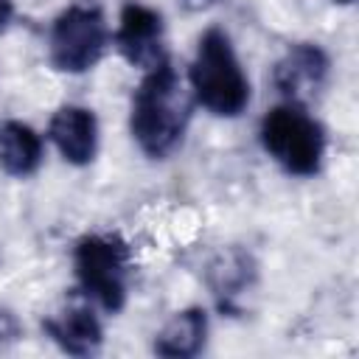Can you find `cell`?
I'll list each match as a JSON object with an SVG mask.
<instances>
[{
	"label": "cell",
	"mask_w": 359,
	"mask_h": 359,
	"mask_svg": "<svg viewBox=\"0 0 359 359\" xmlns=\"http://www.w3.org/2000/svg\"><path fill=\"white\" fill-rule=\"evenodd\" d=\"M194 95L171 59L146 70L129 107V132L137 149L151 160L168 157L185 137Z\"/></svg>",
	"instance_id": "cell-1"
},
{
	"label": "cell",
	"mask_w": 359,
	"mask_h": 359,
	"mask_svg": "<svg viewBox=\"0 0 359 359\" xmlns=\"http://www.w3.org/2000/svg\"><path fill=\"white\" fill-rule=\"evenodd\" d=\"M334 3H339V6H351L353 0H334Z\"/></svg>",
	"instance_id": "cell-15"
},
{
	"label": "cell",
	"mask_w": 359,
	"mask_h": 359,
	"mask_svg": "<svg viewBox=\"0 0 359 359\" xmlns=\"http://www.w3.org/2000/svg\"><path fill=\"white\" fill-rule=\"evenodd\" d=\"M42 331L70 356H90L104 342V328L90 306H67L56 317L42 320Z\"/></svg>",
	"instance_id": "cell-9"
},
{
	"label": "cell",
	"mask_w": 359,
	"mask_h": 359,
	"mask_svg": "<svg viewBox=\"0 0 359 359\" xmlns=\"http://www.w3.org/2000/svg\"><path fill=\"white\" fill-rule=\"evenodd\" d=\"M208 311L202 306H188L177 311L154 337V353L165 359H191L205 348Z\"/></svg>",
	"instance_id": "cell-10"
},
{
	"label": "cell",
	"mask_w": 359,
	"mask_h": 359,
	"mask_svg": "<svg viewBox=\"0 0 359 359\" xmlns=\"http://www.w3.org/2000/svg\"><path fill=\"white\" fill-rule=\"evenodd\" d=\"M45 157V143L39 132L22 121H6L0 126V168L8 177L25 180L36 174Z\"/></svg>",
	"instance_id": "cell-11"
},
{
	"label": "cell",
	"mask_w": 359,
	"mask_h": 359,
	"mask_svg": "<svg viewBox=\"0 0 359 359\" xmlns=\"http://www.w3.org/2000/svg\"><path fill=\"white\" fill-rule=\"evenodd\" d=\"M118 53L137 70H151L168 59L165 53V28L160 11L143 3H126L118 17V28L112 34Z\"/></svg>",
	"instance_id": "cell-6"
},
{
	"label": "cell",
	"mask_w": 359,
	"mask_h": 359,
	"mask_svg": "<svg viewBox=\"0 0 359 359\" xmlns=\"http://www.w3.org/2000/svg\"><path fill=\"white\" fill-rule=\"evenodd\" d=\"M109 45L107 17L93 3H73L56 14L48 31V59L59 73L93 70Z\"/></svg>",
	"instance_id": "cell-5"
},
{
	"label": "cell",
	"mask_w": 359,
	"mask_h": 359,
	"mask_svg": "<svg viewBox=\"0 0 359 359\" xmlns=\"http://www.w3.org/2000/svg\"><path fill=\"white\" fill-rule=\"evenodd\" d=\"M188 84L196 104L210 115L236 118L250 104V79L236 56V48L222 28H208L188 67Z\"/></svg>",
	"instance_id": "cell-2"
},
{
	"label": "cell",
	"mask_w": 359,
	"mask_h": 359,
	"mask_svg": "<svg viewBox=\"0 0 359 359\" xmlns=\"http://www.w3.org/2000/svg\"><path fill=\"white\" fill-rule=\"evenodd\" d=\"M48 137L70 165H87L98 151V121L95 112L81 104H65L50 115Z\"/></svg>",
	"instance_id": "cell-8"
},
{
	"label": "cell",
	"mask_w": 359,
	"mask_h": 359,
	"mask_svg": "<svg viewBox=\"0 0 359 359\" xmlns=\"http://www.w3.org/2000/svg\"><path fill=\"white\" fill-rule=\"evenodd\" d=\"M17 337H20V323H17V317H14L8 309L0 306V342H11V339H17Z\"/></svg>",
	"instance_id": "cell-12"
},
{
	"label": "cell",
	"mask_w": 359,
	"mask_h": 359,
	"mask_svg": "<svg viewBox=\"0 0 359 359\" xmlns=\"http://www.w3.org/2000/svg\"><path fill=\"white\" fill-rule=\"evenodd\" d=\"M261 146L266 154L294 177H314L325 154V132L303 104L283 101L261 118Z\"/></svg>",
	"instance_id": "cell-4"
},
{
	"label": "cell",
	"mask_w": 359,
	"mask_h": 359,
	"mask_svg": "<svg viewBox=\"0 0 359 359\" xmlns=\"http://www.w3.org/2000/svg\"><path fill=\"white\" fill-rule=\"evenodd\" d=\"M328 67H331V59L320 45L297 42L283 53V59H278L272 70V84L286 101L306 104L325 84Z\"/></svg>",
	"instance_id": "cell-7"
},
{
	"label": "cell",
	"mask_w": 359,
	"mask_h": 359,
	"mask_svg": "<svg viewBox=\"0 0 359 359\" xmlns=\"http://www.w3.org/2000/svg\"><path fill=\"white\" fill-rule=\"evenodd\" d=\"M14 20V3L11 0H0V31H6Z\"/></svg>",
	"instance_id": "cell-13"
},
{
	"label": "cell",
	"mask_w": 359,
	"mask_h": 359,
	"mask_svg": "<svg viewBox=\"0 0 359 359\" xmlns=\"http://www.w3.org/2000/svg\"><path fill=\"white\" fill-rule=\"evenodd\" d=\"M73 272L84 297L115 314L129 292V244L118 233H87L73 244Z\"/></svg>",
	"instance_id": "cell-3"
},
{
	"label": "cell",
	"mask_w": 359,
	"mask_h": 359,
	"mask_svg": "<svg viewBox=\"0 0 359 359\" xmlns=\"http://www.w3.org/2000/svg\"><path fill=\"white\" fill-rule=\"evenodd\" d=\"M188 11H202V8H208V6H213V3H219V0H180Z\"/></svg>",
	"instance_id": "cell-14"
}]
</instances>
